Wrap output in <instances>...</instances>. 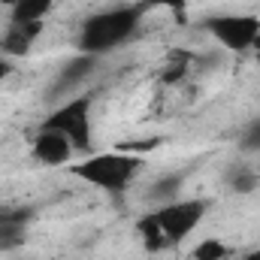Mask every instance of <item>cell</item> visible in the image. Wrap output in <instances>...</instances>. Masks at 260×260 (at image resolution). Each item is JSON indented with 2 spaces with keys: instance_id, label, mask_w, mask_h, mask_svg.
<instances>
[{
  "instance_id": "52a82bcc",
  "label": "cell",
  "mask_w": 260,
  "mask_h": 260,
  "mask_svg": "<svg viewBox=\"0 0 260 260\" xmlns=\"http://www.w3.org/2000/svg\"><path fill=\"white\" fill-rule=\"evenodd\" d=\"M94 67H97V58H94V55H79V58L67 61V64L61 67V73L55 76L52 88H49V97H61V94L70 91V88H76L79 82H85V79L91 76Z\"/></svg>"
},
{
  "instance_id": "8992f818",
  "label": "cell",
  "mask_w": 260,
  "mask_h": 260,
  "mask_svg": "<svg viewBox=\"0 0 260 260\" xmlns=\"http://www.w3.org/2000/svg\"><path fill=\"white\" fill-rule=\"evenodd\" d=\"M73 154V142L55 130H37L34 136V157L46 167H64Z\"/></svg>"
},
{
  "instance_id": "9a60e30c",
  "label": "cell",
  "mask_w": 260,
  "mask_h": 260,
  "mask_svg": "<svg viewBox=\"0 0 260 260\" xmlns=\"http://www.w3.org/2000/svg\"><path fill=\"white\" fill-rule=\"evenodd\" d=\"M230 185H233L236 191H254V188H257V176L245 170V173H236V176L230 179Z\"/></svg>"
},
{
  "instance_id": "ac0fdd59",
  "label": "cell",
  "mask_w": 260,
  "mask_h": 260,
  "mask_svg": "<svg viewBox=\"0 0 260 260\" xmlns=\"http://www.w3.org/2000/svg\"><path fill=\"white\" fill-rule=\"evenodd\" d=\"M257 67H260V49H257Z\"/></svg>"
},
{
  "instance_id": "3957f363",
  "label": "cell",
  "mask_w": 260,
  "mask_h": 260,
  "mask_svg": "<svg viewBox=\"0 0 260 260\" xmlns=\"http://www.w3.org/2000/svg\"><path fill=\"white\" fill-rule=\"evenodd\" d=\"M139 170H142V160H139V157H133V154H118V151L91 154L88 160H82L79 167H73V173H76L82 182H88V185H94V188H100V191H106V194H121V191H127L130 182L136 179Z\"/></svg>"
},
{
  "instance_id": "8fae6325",
  "label": "cell",
  "mask_w": 260,
  "mask_h": 260,
  "mask_svg": "<svg viewBox=\"0 0 260 260\" xmlns=\"http://www.w3.org/2000/svg\"><path fill=\"white\" fill-rule=\"evenodd\" d=\"M227 254H230V248L221 239H203L194 251H191L194 260H227Z\"/></svg>"
},
{
  "instance_id": "30bf717a",
  "label": "cell",
  "mask_w": 260,
  "mask_h": 260,
  "mask_svg": "<svg viewBox=\"0 0 260 260\" xmlns=\"http://www.w3.org/2000/svg\"><path fill=\"white\" fill-rule=\"evenodd\" d=\"M30 218H34V209H27V206H12V203H0V233H3V236L21 233Z\"/></svg>"
},
{
  "instance_id": "7c38bea8",
  "label": "cell",
  "mask_w": 260,
  "mask_h": 260,
  "mask_svg": "<svg viewBox=\"0 0 260 260\" xmlns=\"http://www.w3.org/2000/svg\"><path fill=\"white\" fill-rule=\"evenodd\" d=\"M179 188H182V179H179V176H167V179L154 182V188L148 191V197L157 200V203H170V200H176Z\"/></svg>"
},
{
  "instance_id": "ba28073f",
  "label": "cell",
  "mask_w": 260,
  "mask_h": 260,
  "mask_svg": "<svg viewBox=\"0 0 260 260\" xmlns=\"http://www.w3.org/2000/svg\"><path fill=\"white\" fill-rule=\"evenodd\" d=\"M43 24H9L6 37H3V52L12 55V58H21L27 55V49L34 46L37 34H40Z\"/></svg>"
},
{
  "instance_id": "5bb4252c",
  "label": "cell",
  "mask_w": 260,
  "mask_h": 260,
  "mask_svg": "<svg viewBox=\"0 0 260 260\" xmlns=\"http://www.w3.org/2000/svg\"><path fill=\"white\" fill-rule=\"evenodd\" d=\"M145 9L148 6H164V9H170L173 15H179V18H185V12H188V0H139Z\"/></svg>"
},
{
  "instance_id": "5b68a950",
  "label": "cell",
  "mask_w": 260,
  "mask_h": 260,
  "mask_svg": "<svg viewBox=\"0 0 260 260\" xmlns=\"http://www.w3.org/2000/svg\"><path fill=\"white\" fill-rule=\"evenodd\" d=\"M40 130H55L73 142V148L91 151V97H79L67 106H58L40 124Z\"/></svg>"
},
{
  "instance_id": "7a4b0ae2",
  "label": "cell",
  "mask_w": 260,
  "mask_h": 260,
  "mask_svg": "<svg viewBox=\"0 0 260 260\" xmlns=\"http://www.w3.org/2000/svg\"><path fill=\"white\" fill-rule=\"evenodd\" d=\"M142 15H145L142 3L112 6V9H100V12L88 15L79 27V52L97 58V55H106V52L124 46L130 37H136Z\"/></svg>"
},
{
  "instance_id": "6da1fadb",
  "label": "cell",
  "mask_w": 260,
  "mask_h": 260,
  "mask_svg": "<svg viewBox=\"0 0 260 260\" xmlns=\"http://www.w3.org/2000/svg\"><path fill=\"white\" fill-rule=\"evenodd\" d=\"M209 203L206 200H170L160 209L142 215L136 221V230L148 251H160L170 245H179L194 233V227L206 218Z\"/></svg>"
},
{
  "instance_id": "e0dca14e",
  "label": "cell",
  "mask_w": 260,
  "mask_h": 260,
  "mask_svg": "<svg viewBox=\"0 0 260 260\" xmlns=\"http://www.w3.org/2000/svg\"><path fill=\"white\" fill-rule=\"evenodd\" d=\"M242 260H260V248H257V251H251V254H245Z\"/></svg>"
},
{
  "instance_id": "2e32d148",
  "label": "cell",
  "mask_w": 260,
  "mask_h": 260,
  "mask_svg": "<svg viewBox=\"0 0 260 260\" xmlns=\"http://www.w3.org/2000/svg\"><path fill=\"white\" fill-rule=\"evenodd\" d=\"M9 73H12V64H9V61H3V58H0V82H3V79H6V76H9Z\"/></svg>"
},
{
  "instance_id": "9c48e42d",
  "label": "cell",
  "mask_w": 260,
  "mask_h": 260,
  "mask_svg": "<svg viewBox=\"0 0 260 260\" xmlns=\"http://www.w3.org/2000/svg\"><path fill=\"white\" fill-rule=\"evenodd\" d=\"M55 0H12V21L9 24H43L52 12Z\"/></svg>"
},
{
  "instance_id": "4fadbf2b",
  "label": "cell",
  "mask_w": 260,
  "mask_h": 260,
  "mask_svg": "<svg viewBox=\"0 0 260 260\" xmlns=\"http://www.w3.org/2000/svg\"><path fill=\"white\" fill-rule=\"evenodd\" d=\"M239 148L242 151H260V118H254L251 124H245L242 136H239Z\"/></svg>"
},
{
  "instance_id": "277c9868",
  "label": "cell",
  "mask_w": 260,
  "mask_h": 260,
  "mask_svg": "<svg viewBox=\"0 0 260 260\" xmlns=\"http://www.w3.org/2000/svg\"><path fill=\"white\" fill-rule=\"evenodd\" d=\"M206 34L230 52H248L260 43V18L242 12H218L203 21Z\"/></svg>"
}]
</instances>
